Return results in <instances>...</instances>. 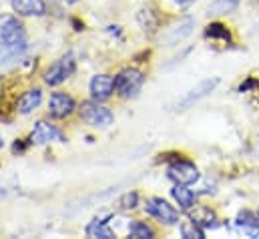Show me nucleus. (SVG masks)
Returning a JSON list of instances; mask_svg holds the SVG:
<instances>
[{"mask_svg":"<svg viewBox=\"0 0 259 239\" xmlns=\"http://www.w3.org/2000/svg\"><path fill=\"white\" fill-rule=\"evenodd\" d=\"M169 179L175 181V185H193L199 179V169L189 161H175L167 169Z\"/></svg>","mask_w":259,"mask_h":239,"instance_id":"0eeeda50","label":"nucleus"},{"mask_svg":"<svg viewBox=\"0 0 259 239\" xmlns=\"http://www.w3.org/2000/svg\"><path fill=\"white\" fill-rule=\"evenodd\" d=\"M72 72H74V59L68 55V57L59 59L47 72H45V83L51 85V87H59V85L65 83Z\"/></svg>","mask_w":259,"mask_h":239,"instance_id":"423d86ee","label":"nucleus"},{"mask_svg":"<svg viewBox=\"0 0 259 239\" xmlns=\"http://www.w3.org/2000/svg\"><path fill=\"white\" fill-rule=\"evenodd\" d=\"M181 233H183V237H203V231H201V227L199 225H183V229H181Z\"/></svg>","mask_w":259,"mask_h":239,"instance_id":"412c9836","label":"nucleus"},{"mask_svg":"<svg viewBox=\"0 0 259 239\" xmlns=\"http://www.w3.org/2000/svg\"><path fill=\"white\" fill-rule=\"evenodd\" d=\"M193 28H195L193 18H187V20L179 22L177 26H173V28L167 32V36L163 38V47H175V45L183 43V41L193 32Z\"/></svg>","mask_w":259,"mask_h":239,"instance_id":"9b49d317","label":"nucleus"},{"mask_svg":"<svg viewBox=\"0 0 259 239\" xmlns=\"http://www.w3.org/2000/svg\"><path fill=\"white\" fill-rule=\"evenodd\" d=\"M237 6H239V0H215V2H211L209 4V14H229V12H233V10H237Z\"/></svg>","mask_w":259,"mask_h":239,"instance_id":"dca6fc26","label":"nucleus"},{"mask_svg":"<svg viewBox=\"0 0 259 239\" xmlns=\"http://www.w3.org/2000/svg\"><path fill=\"white\" fill-rule=\"evenodd\" d=\"M0 43L8 49L10 55H16V53L24 51V47H26L24 26L16 18H12V16L4 18L0 22Z\"/></svg>","mask_w":259,"mask_h":239,"instance_id":"f257e3e1","label":"nucleus"},{"mask_svg":"<svg viewBox=\"0 0 259 239\" xmlns=\"http://www.w3.org/2000/svg\"><path fill=\"white\" fill-rule=\"evenodd\" d=\"M207 36H211V38H225V41H229V30L223 26V24H209L207 26Z\"/></svg>","mask_w":259,"mask_h":239,"instance_id":"aec40b11","label":"nucleus"},{"mask_svg":"<svg viewBox=\"0 0 259 239\" xmlns=\"http://www.w3.org/2000/svg\"><path fill=\"white\" fill-rule=\"evenodd\" d=\"M237 225L243 227V229H247L251 235H255V233L259 231V219L253 215V213H249V211H241V213H239V217H237Z\"/></svg>","mask_w":259,"mask_h":239,"instance_id":"f3484780","label":"nucleus"},{"mask_svg":"<svg viewBox=\"0 0 259 239\" xmlns=\"http://www.w3.org/2000/svg\"><path fill=\"white\" fill-rule=\"evenodd\" d=\"M59 139H63V133H61L55 125H51V123H47V121H38V123L34 125L32 133H30V141L36 143V145H45V143L59 141Z\"/></svg>","mask_w":259,"mask_h":239,"instance_id":"1a4fd4ad","label":"nucleus"},{"mask_svg":"<svg viewBox=\"0 0 259 239\" xmlns=\"http://www.w3.org/2000/svg\"><path fill=\"white\" fill-rule=\"evenodd\" d=\"M193 223L203 227V229H209V227H215V215L209 211V209H201L199 213L193 215Z\"/></svg>","mask_w":259,"mask_h":239,"instance_id":"6ab92c4d","label":"nucleus"},{"mask_svg":"<svg viewBox=\"0 0 259 239\" xmlns=\"http://www.w3.org/2000/svg\"><path fill=\"white\" fill-rule=\"evenodd\" d=\"M145 211H147L151 217L159 219L161 223H167V225L179 223V211H177L173 205H169L165 199H161V197H151V199H147Z\"/></svg>","mask_w":259,"mask_h":239,"instance_id":"20e7f679","label":"nucleus"},{"mask_svg":"<svg viewBox=\"0 0 259 239\" xmlns=\"http://www.w3.org/2000/svg\"><path fill=\"white\" fill-rule=\"evenodd\" d=\"M87 235H89V237H103V239L115 237L113 231L107 227V221H103V219H93V221L87 225Z\"/></svg>","mask_w":259,"mask_h":239,"instance_id":"2eb2a0df","label":"nucleus"},{"mask_svg":"<svg viewBox=\"0 0 259 239\" xmlns=\"http://www.w3.org/2000/svg\"><path fill=\"white\" fill-rule=\"evenodd\" d=\"M74 111V101L72 97H68L66 93H55L49 101V113L57 119H65L68 115H72Z\"/></svg>","mask_w":259,"mask_h":239,"instance_id":"9d476101","label":"nucleus"},{"mask_svg":"<svg viewBox=\"0 0 259 239\" xmlns=\"http://www.w3.org/2000/svg\"><path fill=\"white\" fill-rule=\"evenodd\" d=\"M80 117L84 123H89L91 127H97V129H107L113 125L115 115L111 113V109L103 107L99 101L95 103H84L80 107Z\"/></svg>","mask_w":259,"mask_h":239,"instance_id":"7ed1b4c3","label":"nucleus"},{"mask_svg":"<svg viewBox=\"0 0 259 239\" xmlns=\"http://www.w3.org/2000/svg\"><path fill=\"white\" fill-rule=\"evenodd\" d=\"M40 103H42V91H40V89L26 91V93L20 97V101H18V113L28 115V113H32L34 109H38Z\"/></svg>","mask_w":259,"mask_h":239,"instance_id":"ddd939ff","label":"nucleus"},{"mask_svg":"<svg viewBox=\"0 0 259 239\" xmlns=\"http://www.w3.org/2000/svg\"><path fill=\"white\" fill-rule=\"evenodd\" d=\"M143 85H145V74L139 68H125L115 76V91L125 99L137 97Z\"/></svg>","mask_w":259,"mask_h":239,"instance_id":"f03ea898","label":"nucleus"},{"mask_svg":"<svg viewBox=\"0 0 259 239\" xmlns=\"http://www.w3.org/2000/svg\"><path fill=\"white\" fill-rule=\"evenodd\" d=\"M173 197H175V201L179 203V207L181 209H191L193 207V203H195V193L189 189V185H175L173 187Z\"/></svg>","mask_w":259,"mask_h":239,"instance_id":"4468645a","label":"nucleus"},{"mask_svg":"<svg viewBox=\"0 0 259 239\" xmlns=\"http://www.w3.org/2000/svg\"><path fill=\"white\" fill-rule=\"evenodd\" d=\"M12 8L22 16H42L47 12L45 0H12Z\"/></svg>","mask_w":259,"mask_h":239,"instance_id":"f8f14e48","label":"nucleus"},{"mask_svg":"<svg viewBox=\"0 0 259 239\" xmlns=\"http://www.w3.org/2000/svg\"><path fill=\"white\" fill-rule=\"evenodd\" d=\"M217 85H219V78H217V76H215V78L201 81L197 87H193L191 91H187V93L177 101L175 111H187V109H191L195 103H199V101L205 99L209 93H213V91L217 89Z\"/></svg>","mask_w":259,"mask_h":239,"instance_id":"39448f33","label":"nucleus"},{"mask_svg":"<svg viewBox=\"0 0 259 239\" xmlns=\"http://www.w3.org/2000/svg\"><path fill=\"white\" fill-rule=\"evenodd\" d=\"M4 51H8V49H6L4 45H0V60H2V53H4Z\"/></svg>","mask_w":259,"mask_h":239,"instance_id":"b1692460","label":"nucleus"},{"mask_svg":"<svg viewBox=\"0 0 259 239\" xmlns=\"http://www.w3.org/2000/svg\"><path fill=\"white\" fill-rule=\"evenodd\" d=\"M113 93H115V78L113 76H109V74L93 76V81H91V97H93V101L103 103V101L111 99Z\"/></svg>","mask_w":259,"mask_h":239,"instance_id":"6e6552de","label":"nucleus"},{"mask_svg":"<svg viewBox=\"0 0 259 239\" xmlns=\"http://www.w3.org/2000/svg\"><path fill=\"white\" fill-rule=\"evenodd\" d=\"M175 4H179V6H187V4H191V2H195V0H173Z\"/></svg>","mask_w":259,"mask_h":239,"instance_id":"5701e85b","label":"nucleus"},{"mask_svg":"<svg viewBox=\"0 0 259 239\" xmlns=\"http://www.w3.org/2000/svg\"><path fill=\"white\" fill-rule=\"evenodd\" d=\"M137 205V193H129L125 199H123V207L125 209H133Z\"/></svg>","mask_w":259,"mask_h":239,"instance_id":"4be33fe9","label":"nucleus"},{"mask_svg":"<svg viewBox=\"0 0 259 239\" xmlns=\"http://www.w3.org/2000/svg\"><path fill=\"white\" fill-rule=\"evenodd\" d=\"M129 233H131V237H135V239H151L155 235V231H153L147 223H143V221H133L129 227Z\"/></svg>","mask_w":259,"mask_h":239,"instance_id":"a211bd4d","label":"nucleus"},{"mask_svg":"<svg viewBox=\"0 0 259 239\" xmlns=\"http://www.w3.org/2000/svg\"><path fill=\"white\" fill-rule=\"evenodd\" d=\"M4 147V139H2V135H0V149Z\"/></svg>","mask_w":259,"mask_h":239,"instance_id":"393cba45","label":"nucleus"}]
</instances>
